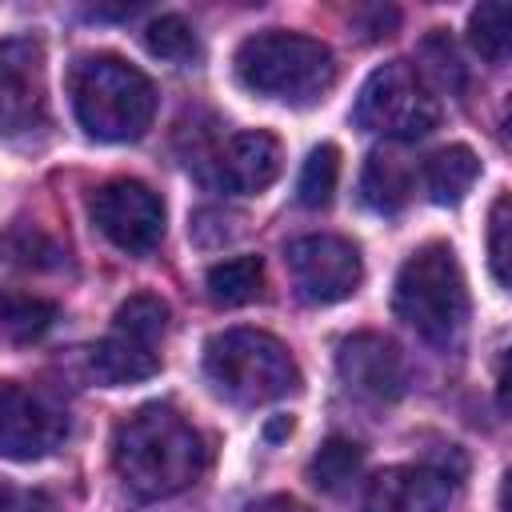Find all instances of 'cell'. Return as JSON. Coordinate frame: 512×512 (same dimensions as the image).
<instances>
[{
  "mask_svg": "<svg viewBox=\"0 0 512 512\" xmlns=\"http://www.w3.org/2000/svg\"><path fill=\"white\" fill-rule=\"evenodd\" d=\"M164 332H168V304L160 296H148V292L128 296L116 308L108 336L100 344H92V352H88L92 376L108 388L156 376Z\"/></svg>",
  "mask_w": 512,
  "mask_h": 512,
  "instance_id": "8992f818",
  "label": "cell"
},
{
  "mask_svg": "<svg viewBox=\"0 0 512 512\" xmlns=\"http://www.w3.org/2000/svg\"><path fill=\"white\" fill-rule=\"evenodd\" d=\"M144 44L152 56L160 60H172V64H188L200 56V44H196V32L188 28L184 16H156L148 28H144Z\"/></svg>",
  "mask_w": 512,
  "mask_h": 512,
  "instance_id": "7402d4cb",
  "label": "cell"
},
{
  "mask_svg": "<svg viewBox=\"0 0 512 512\" xmlns=\"http://www.w3.org/2000/svg\"><path fill=\"white\" fill-rule=\"evenodd\" d=\"M352 120L364 132H376L388 140H420L436 128L440 104L408 60H392L364 80Z\"/></svg>",
  "mask_w": 512,
  "mask_h": 512,
  "instance_id": "52a82bcc",
  "label": "cell"
},
{
  "mask_svg": "<svg viewBox=\"0 0 512 512\" xmlns=\"http://www.w3.org/2000/svg\"><path fill=\"white\" fill-rule=\"evenodd\" d=\"M236 76L256 96L284 104H316L336 80V60L332 48L312 36L268 28L236 48Z\"/></svg>",
  "mask_w": 512,
  "mask_h": 512,
  "instance_id": "277c9868",
  "label": "cell"
},
{
  "mask_svg": "<svg viewBox=\"0 0 512 512\" xmlns=\"http://www.w3.org/2000/svg\"><path fill=\"white\" fill-rule=\"evenodd\" d=\"M412 164L396 152V148H376L368 160H364V172H360V200L372 208V212H400L412 196Z\"/></svg>",
  "mask_w": 512,
  "mask_h": 512,
  "instance_id": "9a60e30c",
  "label": "cell"
},
{
  "mask_svg": "<svg viewBox=\"0 0 512 512\" xmlns=\"http://www.w3.org/2000/svg\"><path fill=\"white\" fill-rule=\"evenodd\" d=\"M392 312L428 344L452 348L468 324V288L460 260L448 244H420L396 272Z\"/></svg>",
  "mask_w": 512,
  "mask_h": 512,
  "instance_id": "7a4b0ae2",
  "label": "cell"
},
{
  "mask_svg": "<svg viewBox=\"0 0 512 512\" xmlns=\"http://www.w3.org/2000/svg\"><path fill=\"white\" fill-rule=\"evenodd\" d=\"M468 40L488 64H504L508 60V44H512V8L504 0H488V4L472 8Z\"/></svg>",
  "mask_w": 512,
  "mask_h": 512,
  "instance_id": "ac0fdd59",
  "label": "cell"
},
{
  "mask_svg": "<svg viewBox=\"0 0 512 512\" xmlns=\"http://www.w3.org/2000/svg\"><path fill=\"white\" fill-rule=\"evenodd\" d=\"M276 176H280V140L272 132H260V128L232 132L216 156V180L228 192H240V196L264 192Z\"/></svg>",
  "mask_w": 512,
  "mask_h": 512,
  "instance_id": "5bb4252c",
  "label": "cell"
},
{
  "mask_svg": "<svg viewBox=\"0 0 512 512\" xmlns=\"http://www.w3.org/2000/svg\"><path fill=\"white\" fill-rule=\"evenodd\" d=\"M360 464H364V452H360V444H352V440H328V444H320V452L312 456V464H308V480L320 488V492H344L356 476H360Z\"/></svg>",
  "mask_w": 512,
  "mask_h": 512,
  "instance_id": "d6986e66",
  "label": "cell"
},
{
  "mask_svg": "<svg viewBox=\"0 0 512 512\" xmlns=\"http://www.w3.org/2000/svg\"><path fill=\"white\" fill-rule=\"evenodd\" d=\"M476 176H480V160L464 144L432 152L420 168V180H424V192H428L432 204H460L472 192Z\"/></svg>",
  "mask_w": 512,
  "mask_h": 512,
  "instance_id": "2e32d148",
  "label": "cell"
},
{
  "mask_svg": "<svg viewBox=\"0 0 512 512\" xmlns=\"http://www.w3.org/2000/svg\"><path fill=\"white\" fill-rule=\"evenodd\" d=\"M260 284H264V264L260 256H232V260H220L208 268L204 276V288H208V300L220 304V308H236V304H248L260 296Z\"/></svg>",
  "mask_w": 512,
  "mask_h": 512,
  "instance_id": "e0dca14e",
  "label": "cell"
},
{
  "mask_svg": "<svg viewBox=\"0 0 512 512\" xmlns=\"http://www.w3.org/2000/svg\"><path fill=\"white\" fill-rule=\"evenodd\" d=\"M88 212L96 228L124 252H152L164 236V200L140 180H108L92 192Z\"/></svg>",
  "mask_w": 512,
  "mask_h": 512,
  "instance_id": "30bf717a",
  "label": "cell"
},
{
  "mask_svg": "<svg viewBox=\"0 0 512 512\" xmlns=\"http://www.w3.org/2000/svg\"><path fill=\"white\" fill-rule=\"evenodd\" d=\"M68 436V416L64 408L28 388V384H0V456L4 460H40L56 452Z\"/></svg>",
  "mask_w": 512,
  "mask_h": 512,
  "instance_id": "9c48e42d",
  "label": "cell"
},
{
  "mask_svg": "<svg viewBox=\"0 0 512 512\" xmlns=\"http://www.w3.org/2000/svg\"><path fill=\"white\" fill-rule=\"evenodd\" d=\"M256 512H312V508H304V504L292 500V496H268V500L256 504Z\"/></svg>",
  "mask_w": 512,
  "mask_h": 512,
  "instance_id": "484cf974",
  "label": "cell"
},
{
  "mask_svg": "<svg viewBox=\"0 0 512 512\" xmlns=\"http://www.w3.org/2000/svg\"><path fill=\"white\" fill-rule=\"evenodd\" d=\"M0 512H56V504L44 492L8 488V492H0Z\"/></svg>",
  "mask_w": 512,
  "mask_h": 512,
  "instance_id": "d4e9b609",
  "label": "cell"
},
{
  "mask_svg": "<svg viewBox=\"0 0 512 512\" xmlns=\"http://www.w3.org/2000/svg\"><path fill=\"white\" fill-rule=\"evenodd\" d=\"M72 108L88 136L96 140H140L156 116L152 80L120 56H84L72 68Z\"/></svg>",
  "mask_w": 512,
  "mask_h": 512,
  "instance_id": "3957f363",
  "label": "cell"
},
{
  "mask_svg": "<svg viewBox=\"0 0 512 512\" xmlns=\"http://www.w3.org/2000/svg\"><path fill=\"white\" fill-rule=\"evenodd\" d=\"M204 376L208 384L232 404H268L284 400L300 388V368L292 352L256 328H228L208 340L204 348Z\"/></svg>",
  "mask_w": 512,
  "mask_h": 512,
  "instance_id": "5b68a950",
  "label": "cell"
},
{
  "mask_svg": "<svg viewBox=\"0 0 512 512\" xmlns=\"http://www.w3.org/2000/svg\"><path fill=\"white\" fill-rule=\"evenodd\" d=\"M508 192L496 196L492 204V216H488V264H492V276L500 288H508Z\"/></svg>",
  "mask_w": 512,
  "mask_h": 512,
  "instance_id": "cb8c5ba5",
  "label": "cell"
},
{
  "mask_svg": "<svg viewBox=\"0 0 512 512\" xmlns=\"http://www.w3.org/2000/svg\"><path fill=\"white\" fill-rule=\"evenodd\" d=\"M44 124V48L32 36H0V132Z\"/></svg>",
  "mask_w": 512,
  "mask_h": 512,
  "instance_id": "8fae6325",
  "label": "cell"
},
{
  "mask_svg": "<svg viewBox=\"0 0 512 512\" xmlns=\"http://www.w3.org/2000/svg\"><path fill=\"white\" fill-rule=\"evenodd\" d=\"M56 320V304L44 296H28V292H4L0 296V328L12 340H32L40 332H48Z\"/></svg>",
  "mask_w": 512,
  "mask_h": 512,
  "instance_id": "ffe728a7",
  "label": "cell"
},
{
  "mask_svg": "<svg viewBox=\"0 0 512 512\" xmlns=\"http://www.w3.org/2000/svg\"><path fill=\"white\" fill-rule=\"evenodd\" d=\"M420 60H424V68H420V80H424V84L436 80V84L448 88V92H460V88H464L460 56H456V48H452V40H448L444 32H432V36L420 44Z\"/></svg>",
  "mask_w": 512,
  "mask_h": 512,
  "instance_id": "603a6c76",
  "label": "cell"
},
{
  "mask_svg": "<svg viewBox=\"0 0 512 512\" xmlns=\"http://www.w3.org/2000/svg\"><path fill=\"white\" fill-rule=\"evenodd\" d=\"M336 372L348 388L376 396V400H396L404 392V356L380 332H356V336L340 340Z\"/></svg>",
  "mask_w": 512,
  "mask_h": 512,
  "instance_id": "4fadbf2b",
  "label": "cell"
},
{
  "mask_svg": "<svg viewBox=\"0 0 512 512\" xmlns=\"http://www.w3.org/2000/svg\"><path fill=\"white\" fill-rule=\"evenodd\" d=\"M208 464L200 432L164 404H144L112 436V468L140 500H164L196 484Z\"/></svg>",
  "mask_w": 512,
  "mask_h": 512,
  "instance_id": "6da1fadb",
  "label": "cell"
},
{
  "mask_svg": "<svg viewBox=\"0 0 512 512\" xmlns=\"http://www.w3.org/2000/svg\"><path fill=\"white\" fill-rule=\"evenodd\" d=\"M336 180H340V148L336 144H320L308 152L304 168H300V180H296V200L304 208H324L336 192Z\"/></svg>",
  "mask_w": 512,
  "mask_h": 512,
  "instance_id": "44dd1931",
  "label": "cell"
},
{
  "mask_svg": "<svg viewBox=\"0 0 512 512\" xmlns=\"http://www.w3.org/2000/svg\"><path fill=\"white\" fill-rule=\"evenodd\" d=\"M284 264H288V276H292L300 300H308V304L348 300L364 280L356 244L344 236H328V232L292 240L284 252Z\"/></svg>",
  "mask_w": 512,
  "mask_h": 512,
  "instance_id": "ba28073f",
  "label": "cell"
},
{
  "mask_svg": "<svg viewBox=\"0 0 512 512\" xmlns=\"http://www.w3.org/2000/svg\"><path fill=\"white\" fill-rule=\"evenodd\" d=\"M452 500V476L428 464H396L364 484V512H444Z\"/></svg>",
  "mask_w": 512,
  "mask_h": 512,
  "instance_id": "7c38bea8",
  "label": "cell"
}]
</instances>
